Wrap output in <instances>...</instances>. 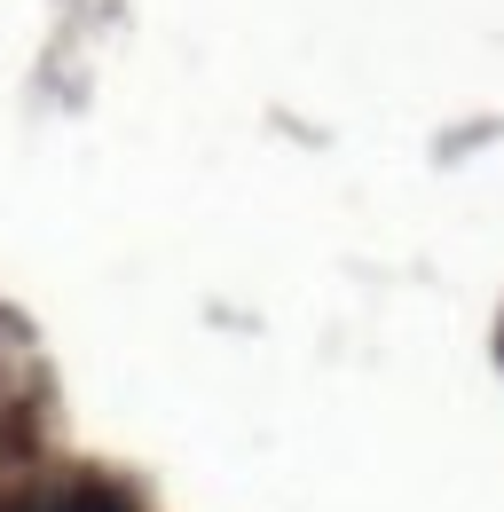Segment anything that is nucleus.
Segmentation results:
<instances>
[{
  "label": "nucleus",
  "mask_w": 504,
  "mask_h": 512,
  "mask_svg": "<svg viewBox=\"0 0 504 512\" xmlns=\"http://www.w3.org/2000/svg\"><path fill=\"white\" fill-rule=\"evenodd\" d=\"M71 512H126V505L111 497V489H79V505H71Z\"/></svg>",
  "instance_id": "obj_1"
}]
</instances>
